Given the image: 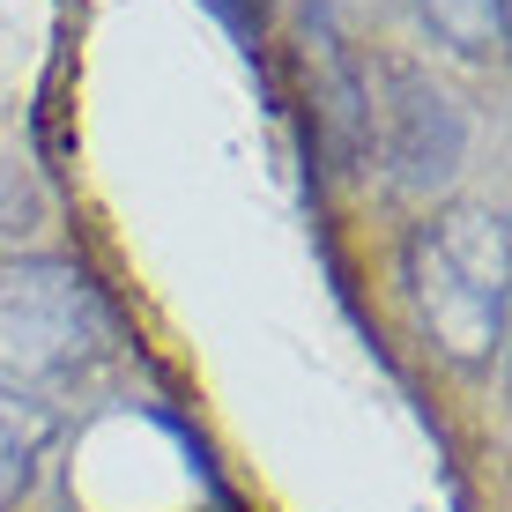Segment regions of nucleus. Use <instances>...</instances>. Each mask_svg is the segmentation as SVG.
<instances>
[{
  "label": "nucleus",
  "instance_id": "nucleus-1",
  "mask_svg": "<svg viewBox=\"0 0 512 512\" xmlns=\"http://www.w3.org/2000/svg\"><path fill=\"white\" fill-rule=\"evenodd\" d=\"M409 297L446 357H498L505 342V216L453 208L409 238Z\"/></svg>",
  "mask_w": 512,
  "mask_h": 512
},
{
  "label": "nucleus",
  "instance_id": "nucleus-2",
  "mask_svg": "<svg viewBox=\"0 0 512 512\" xmlns=\"http://www.w3.org/2000/svg\"><path fill=\"white\" fill-rule=\"evenodd\" d=\"M112 312L97 282L67 260H15L0 268V386H45L104 357Z\"/></svg>",
  "mask_w": 512,
  "mask_h": 512
},
{
  "label": "nucleus",
  "instance_id": "nucleus-3",
  "mask_svg": "<svg viewBox=\"0 0 512 512\" xmlns=\"http://www.w3.org/2000/svg\"><path fill=\"white\" fill-rule=\"evenodd\" d=\"M379 156L386 179L401 193H431L461 171L468 156V119L461 104L438 90L416 67H386V97H379Z\"/></svg>",
  "mask_w": 512,
  "mask_h": 512
},
{
  "label": "nucleus",
  "instance_id": "nucleus-4",
  "mask_svg": "<svg viewBox=\"0 0 512 512\" xmlns=\"http://www.w3.org/2000/svg\"><path fill=\"white\" fill-rule=\"evenodd\" d=\"M52 438V416L38 409L30 394H15V386H0V505L15 498V490L30 483V468H38Z\"/></svg>",
  "mask_w": 512,
  "mask_h": 512
},
{
  "label": "nucleus",
  "instance_id": "nucleus-5",
  "mask_svg": "<svg viewBox=\"0 0 512 512\" xmlns=\"http://www.w3.org/2000/svg\"><path fill=\"white\" fill-rule=\"evenodd\" d=\"M423 15L461 52H483V45L505 38V0H423Z\"/></svg>",
  "mask_w": 512,
  "mask_h": 512
},
{
  "label": "nucleus",
  "instance_id": "nucleus-6",
  "mask_svg": "<svg viewBox=\"0 0 512 512\" xmlns=\"http://www.w3.org/2000/svg\"><path fill=\"white\" fill-rule=\"evenodd\" d=\"M216 8H223V15H231V23H238V30H245V23H260V0H216Z\"/></svg>",
  "mask_w": 512,
  "mask_h": 512
}]
</instances>
